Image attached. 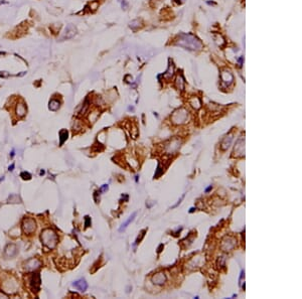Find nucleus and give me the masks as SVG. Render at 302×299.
Masks as SVG:
<instances>
[{"mask_svg":"<svg viewBox=\"0 0 302 299\" xmlns=\"http://www.w3.org/2000/svg\"><path fill=\"white\" fill-rule=\"evenodd\" d=\"M175 44L189 51H200L203 47V42L197 36L186 33H181L175 41Z\"/></svg>","mask_w":302,"mask_h":299,"instance_id":"1","label":"nucleus"},{"mask_svg":"<svg viewBox=\"0 0 302 299\" xmlns=\"http://www.w3.org/2000/svg\"><path fill=\"white\" fill-rule=\"evenodd\" d=\"M41 241L44 247H46L47 249H54L59 242V236L54 230L46 229L41 232Z\"/></svg>","mask_w":302,"mask_h":299,"instance_id":"2","label":"nucleus"},{"mask_svg":"<svg viewBox=\"0 0 302 299\" xmlns=\"http://www.w3.org/2000/svg\"><path fill=\"white\" fill-rule=\"evenodd\" d=\"M187 119H189V112L184 108L176 110L171 116V120L174 124H183L186 122Z\"/></svg>","mask_w":302,"mask_h":299,"instance_id":"3","label":"nucleus"},{"mask_svg":"<svg viewBox=\"0 0 302 299\" xmlns=\"http://www.w3.org/2000/svg\"><path fill=\"white\" fill-rule=\"evenodd\" d=\"M234 81L233 74L229 70H225L221 73V87L224 89H227L228 87L231 86V84Z\"/></svg>","mask_w":302,"mask_h":299,"instance_id":"4","label":"nucleus"},{"mask_svg":"<svg viewBox=\"0 0 302 299\" xmlns=\"http://www.w3.org/2000/svg\"><path fill=\"white\" fill-rule=\"evenodd\" d=\"M36 229V224L35 221L31 218H25L22 222V230L24 234L30 235L35 231Z\"/></svg>","mask_w":302,"mask_h":299,"instance_id":"5","label":"nucleus"},{"mask_svg":"<svg viewBox=\"0 0 302 299\" xmlns=\"http://www.w3.org/2000/svg\"><path fill=\"white\" fill-rule=\"evenodd\" d=\"M77 33V27L74 24H68L67 27L65 28L63 35L60 36V41H66V39H71L76 35Z\"/></svg>","mask_w":302,"mask_h":299,"instance_id":"6","label":"nucleus"},{"mask_svg":"<svg viewBox=\"0 0 302 299\" xmlns=\"http://www.w3.org/2000/svg\"><path fill=\"white\" fill-rule=\"evenodd\" d=\"M244 154H245V139L240 138L235 146L234 155L239 157V156H243Z\"/></svg>","mask_w":302,"mask_h":299,"instance_id":"7","label":"nucleus"},{"mask_svg":"<svg viewBox=\"0 0 302 299\" xmlns=\"http://www.w3.org/2000/svg\"><path fill=\"white\" fill-rule=\"evenodd\" d=\"M30 287L35 292L39 291V288H41V275L38 273L32 275V277L30 279Z\"/></svg>","mask_w":302,"mask_h":299,"instance_id":"8","label":"nucleus"},{"mask_svg":"<svg viewBox=\"0 0 302 299\" xmlns=\"http://www.w3.org/2000/svg\"><path fill=\"white\" fill-rule=\"evenodd\" d=\"M41 265V261L38 260V259H35V258H32V259H30V260H28L27 262H26L25 269L27 270V271H33V270L39 268Z\"/></svg>","mask_w":302,"mask_h":299,"instance_id":"9","label":"nucleus"},{"mask_svg":"<svg viewBox=\"0 0 302 299\" xmlns=\"http://www.w3.org/2000/svg\"><path fill=\"white\" fill-rule=\"evenodd\" d=\"M73 286L75 288H77L79 291H81V292H85V291L87 290V288H88V283L86 282V280H85L84 278H82V279H79V280H77V281L74 282Z\"/></svg>","mask_w":302,"mask_h":299,"instance_id":"10","label":"nucleus"},{"mask_svg":"<svg viewBox=\"0 0 302 299\" xmlns=\"http://www.w3.org/2000/svg\"><path fill=\"white\" fill-rule=\"evenodd\" d=\"M4 254H5L6 257H10V258L14 257V256H16V254H17V247L14 244L7 245L6 248H5Z\"/></svg>","mask_w":302,"mask_h":299,"instance_id":"11","label":"nucleus"},{"mask_svg":"<svg viewBox=\"0 0 302 299\" xmlns=\"http://www.w3.org/2000/svg\"><path fill=\"white\" fill-rule=\"evenodd\" d=\"M233 239V238H226L224 241H222V248L224 249V251H230L231 249H233L235 247V245H236V241H232V243H230V241H231Z\"/></svg>","mask_w":302,"mask_h":299,"instance_id":"12","label":"nucleus"},{"mask_svg":"<svg viewBox=\"0 0 302 299\" xmlns=\"http://www.w3.org/2000/svg\"><path fill=\"white\" fill-rule=\"evenodd\" d=\"M152 281L154 284L162 285L163 283L166 281V276L163 273H157L152 277Z\"/></svg>","mask_w":302,"mask_h":299,"instance_id":"13","label":"nucleus"},{"mask_svg":"<svg viewBox=\"0 0 302 299\" xmlns=\"http://www.w3.org/2000/svg\"><path fill=\"white\" fill-rule=\"evenodd\" d=\"M15 113L19 118L23 117V116L26 114V107L23 103H18L16 105V108H15Z\"/></svg>","mask_w":302,"mask_h":299,"instance_id":"14","label":"nucleus"},{"mask_svg":"<svg viewBox=\"0 0 302 299\" xmlns=\"http://www.w3.org/2000/svg\"><path fill=\"white\" fill-rule=\"evenodd\" d=\"M136 215H137V213H136V211H135V213L132 214V215H131V216L128 218V219H127V221L125 222V223H123V224H122V226H121L120 228H119V232L122 233V232H124V231H125V230L127 229V227L129 226V224L132 223V222L134 221V219H135V217H136Z\"/></svg>","mask_w":302,"mask_h":299,"instance_id":"15","label":"nucleus"},{"mask_svg":"<svg viewBox=\"0 0 302 299\" xmlns=\"http://www.w3.org/2000/svg\"><path fill=\"white\" fill-rule=\"evenodd\" d=\"M175 86L179 91H183L184 89V79L182 75H177L175 79Z\"/></svg>","mask_w":302,"mask_h":299,"instance_id":"16","label":"nucleus"},{"mask_svg":"<svg viewBox=\"0 0 302 299\" xmlns=\"http://www.w3.org/2000/svg\"><path fill=\"white\" fill-rule=\"evenodd\" d=\"M232 140H233L232 135H228V136L225 137L224 140H222V146H221L222 149V150H227L228 148L230 147V145H231Z\"/></svg>","mask_w":302,"mask_h":299,"instance_id":"17","label":"nucleus"},{"mask_svg":"<svg viewBox=\"0 0 302 299\" xmlns=\"http://www.w3.org/2000/svg\"><path fill=\"white\" fill-rule=\"evenodd\" d=\"M60 103L59 100L52 99V100H50V101H49V109L50 111H57V110L60 109Z\"/></svg>","mask_w":302,"mask_h":299,"instance_id":"18","label":"nucleus"},{"mask_svg":"<svg viewBox=\"0 0 302 299\" xmlns=\"http://www.w3.org/2000/svg\"><path fill=\"white\" fill-rule=\"evenodd\" d=\"M173 73H174V66L172 65V63H170L167 71L163 74V78L165 79V80H170L172 77H173Z\"/></svg>","mask_w":302,"mask_h":299,"instance_id":"19","label":"nucleus"},{"mask_svg":"<svg viewBox=\"0 0 302 299\" xmlns=\"http://www.w3.org/2000/svg\"><path fill=\"white\" fill-rule=\"evenodd\" d=\"M68 137H69L68 130H66V129H63V130L60 131V146H62V145H63V143L67 141Z\"/></svg>","mask_w":302,"mask_h":299,"instance_id":"20","label":"nucleus"},{"mask_svg":"<svg viewBox=\"0 0 302 299\" xmlns=\"http://www.w3.org/2000/svg\"><path fill=\"white\" fill-rule=\"evenodd\" d=\"M189 104L192 106L194 109H198L200 107V101L197 97H193L189 100Z\"/></svg>","mask_w":302,"mask_h":299,"instance_id":"21","label":"nucleus"},{"mask_svg":"<svg viewBox=\"0 0 302 299\" xmlns=\"http://www.w3.org/2000/svg\"><path fill=\"white\" fill-rule=\"evenodd\" d=\"M8 203H21V200L17 194H10L8 197Z\"/></svg>","mask_w":302,"mask_h":299,"instance_id":"22","label":"nucleus"},{"mask_svg":"<svg viewBox=\"0 0 302 299\" xmlns=\"http://www.w3.org/2000/svg\"><path fill=\"white\" fill-rule=\"evenodd\" d=\"M89 106H90V101H89V99H86V101L84 102V104H83V108H82V110H81V114L83 115V114H85L87 112V110H88V108H89Z\"/></svg>","mask_w":302,"mask_h":299,"instance_id":"23","label":"nucleus"},{"mask_svg":"<svg viewBox=\"0 0 302 299\" xmlns=\"http://www.w3.org/2000/svg\"><path fill=\"white\" fill-rule=\"evenodd\" d=\"M20 177H22V179H24V180H29V179L31 178V174L29 172L23 171V172L20 173Z\"/></svg>","mask_w":302,"mask_h":299,"instance_id":"24","label":"nucleus"},{"mask_svg":"<svg viewBox=\"0 0 302 299\" xmlns=\"http://www.w3.org/2000/svg\"><path fill=\"white\" fill-rule=\"evenodd\" d=\"M130 27L132 28V29H135V28H137V27H139V25H140V21L139 20H133V21H131L130 22Z\"/></svg>","mask_w":302,"mask_h":299,"instance_id":"25","label":"nucleus"},{"mask_svg":"<svg viewBox=\"0 0 302 299\" xmlns=\"http://www.w3.org/2000/svg\"><path fill=\"white\" fill-rule=\"evenodd\" d=\"M145 232H146V231H145V230H144V231H142L141 233H140V237L138 236V238H137V239H136V241H135V244H134V246L138 245L139 243L141 242V240L143 239V237L145 236Z\"/></svg>","mask_w":302,"mask_h":299,"instance_id":"26","label":"nucleus"},{"mask_svg":"<svg viewBox=\"0 0 302 299\" xmlns=\"http://www.w3.org/2000/svg\"><path fill=\"white\" fill-rule=\"evenodd\" d=\"M85 226L86 227H90L91 226V218L89 216L85 217Z\"/></svg>","mask_w":302,"mask_h":299,"instance_id":"27","label":"nucleus"},{"mask_svg":"<svg viewBox=\"0 0 302 299\" xmlns=\"http://www.w3.org/2000/svg\"><path fill=\"white\" fill-rule=\"evenodd\" d=\"M119 1H120V3H121L122 8L127 9V7H128V3L126 2V0H119Z\"/></svg>","mask_w":302,"mask_h":299,"instance_id":"28","label":"nucleus"},{"mask_svg":"<svg viewBox=\"0 0 302 299\" xmlns=\"http://www.w3.org/2000/svg\"><path fill=\"white\" fill-rule=\"evenodd\" d=\"M162 172H163V170H161V168H160V164H158V166H157V172L155 173L154 177H155V178H157V177L159 176L160 174L162 173Z\"/></svg>","mask_w":302,"mask_h":299,"instance_id":"29","label":"nucleus"},{"mask_svg":"<svg viewBox=\"0 0 302 299\" xmlns=\"http://www.w3.org/2000/svg\"><path fill=\"white\" fill-rule=\"evenodd\" d=\"M0 77H2V78H6V77H9V73H7V72H0Z\"/></svg>","mask_w":302,"mask_h":299,"instance_id":"30","label":"nucleus"},{"mask_svg":"<svg viewBox=\"0 0 302 299\" xmlns=\"http://www.w3.org/2000/svg\"><path fill=\"white\" fill-rule=\"evenodd\" d=\"M108 189H109V186H108V184H104V186H102V189H101L100 191H106V190H108Z\"/></svg>","mask_w":302,"mask_h":299,"instance_id":"31","label":"nucleus"},{"mask_svg":"<svg viewBox=\"0 0 302 299\" xmlns=\"http://www.w3.org/2000/svg\"><path fill=\"white\" fill-rule=\"evenodd\" d=\"M14 167H15L14 163H12L11 165H9V167H8V170H9V171H13V170H14Z\"/></svg>","mask_w":302,"mask_h":299,"instance_id":"32","label":"nucleus"},{"mask_svg":"<svg viewBox=\"0 0 302 299\" xmlns=\"http://www.w3.org/2000/svg\"><path fill=\"white\" fill-rule=\"evenodd\" d=\"M243 60H244V57H241L240 59H239V65H240V67H242V66H243Z\"/></svg>","mask_w":302,"mask_h":299,"instance_id":"33","label":"nucleus"},{"mask_svg":"<svg viewBox=\"0 0 302 299\" xmlns=\"http://www.w3.org/2000/svg\"><path fill=\"white\" fill-rule=\"evenodd\" d=\"M0 297H3V298H7V295L6 294H4L2 291H0Z\"/></svg>","mask_w":302,"mask_h":299,"instance_id":"34","label":"nucleus"},{"mask_svg":"<svg viewBox=\"0 0 302 299\" xmlns=\"http://www.w3.org/2000/svg\"><path fill=\"white\" fill-rule=\"evenodd\" d=\"M211 189V186H210L208 187H206V192H208Z\"/></svg>","mask_w":302,"mask_h":299,"instance_id":"35","label":"nucleus"},{"mask_svg":"<svg viewBox=\"0 0 302 299\" xmlns=\"http://www.w3.org/2000/svg\"><path fill=\"white\" fill-rule=\"evenodd\" d=\"M162 247H163V245H160V247L158 248V251H157L158 253H160V252H161V248H162Z\"/></svg>","mask_w":302,"mask_h":299,"instance_id":"36","label":"nucleus"},{"mask_svg":"<svg viewBox=\"0 0 302 299\" xmlns=\"http://www.w3.org/2000/svg\"><path fill=\"white\" fill-rule=\"evenodd\" d=\"M14 154H15V153H14V150H12V151H11V154H10V156H11V157H13V156H14Z\"/></svg>","mask_w":302,"mask_h":299,"instance_id":"37","label":"nucleus"},{"mask_svg":"<svg viewBox=\"0 0 302 299\" xmlns=\"http://www.w3.org/2000/svg\"><path fill=\"white\" fill-rule=\"evenodd\" d=\"M39 174H41V175H43V174H44V170H42V169H41V172H39Z\"/></svg>","mask_w":302,"mask_h":299,"instance_id":"38","label":"nucleus"},{"mask_svg":"<svg viewBox=\"0 0 302 299\" xmlns=\"http://www.w3.org/2000/svg\"><path fill=\"white\" fill-rule=\"evenodd\" d=\"M195 208H190V213H192V211H194Z\"/></svg>","mask_w":302,"mask_h":299,"instance_id":"39","label":"nucleus"},{"mask_svg":"<svg viewBox=\"0 0 302 299\" xmlns=\"http://www.w3.org/2000/svg\"><path fill=\"white\" fill-rule=\"evenodd\" d=\"M2 180H4V177L3 176H2V178H0V182H1Z\"/></svg>","mask_w":302,"mask_h":299,"instance_id":"40","label":"nucleus"}]
</instances>
